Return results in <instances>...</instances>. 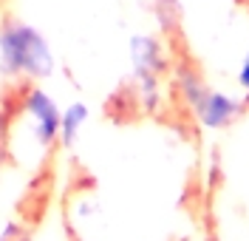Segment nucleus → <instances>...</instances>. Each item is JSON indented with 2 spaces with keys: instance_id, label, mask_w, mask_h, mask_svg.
Wrapping results in <instances>:
<instances>
[{
  "instance_id": "f257e3e1",
  "label": "nucleus",
  "mask_w": 249,
  "mask_h": 241,
  "mask_svg": "<svg viewBox=\"0 0 249 241\" xmlns=\"http://www.w3.org/2000/svg\"><path fill=\"white\" fill-rule=\"evenodd\" d=\"M201 210L213 241H249V102L230 119L213 150Z\"/></svg>"
},
{
  "instance_id": "f03ea898",
  "label": "nucleus",
  "mask_w": 249,
  "mask_h": 241,
  "mask_svg": "<svg viewBox=\"0 0 249 241\" xmlns=\"http://www.w3.org/2000/svg\"><path fill=\"white\" fill-rule=\"evenodd\" d=\"M0 51L6 68L17 71H40V57L48 60L46 43L26 26H9L0 37Z\"/></svg>"
}]
</instances>
